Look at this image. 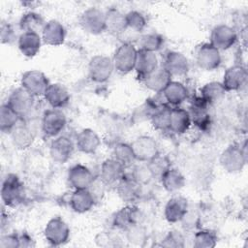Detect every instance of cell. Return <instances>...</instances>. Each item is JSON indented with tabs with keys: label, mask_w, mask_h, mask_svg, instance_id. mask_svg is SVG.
<instances>
[{
	"label": "cell",
	"mask_w": 248,
	"mask_h": 248,
	"mask_svg": "<svg viewBox=\"0 0 248 248\" xmlns=\"http://www.w3.org/2000/svg\"><path fill=\"white\" fill-rule=\"evenodd\" d=\"M131 146L138 162L147 163L160 154L157 141L150 136L138 137L131 143Z\"/></svg>",
	"instance_id": "7"
},
{
	"label": "cell",
	"mask_w": 248,
	"mask_h": 248,
	"mask_svg": "<svg viewBox=\"0 0 248 248\" xmlns=\"http://www.w3.org/2000/svg\"><path fill=\"white\" fill-rule=\"evenodd\" d=\"M1 248H19V234L13 232L7 233L0 238Z\"/></svg>",
	"instance_id": "47"
},
{
	"label": "cell",
	"mask_w": 248,
	"mask_h": 248,
	"mask_svg": "<svg viewBox=\"0 0 248 248\" xmlns=\"http://www.w3.org/2000/svg\"><path fill=\"white\" fill-rule=\"evenodd\" d=\"M126 239L129 243L136 246H143L147 240L146 229L140 223L130 227L125 231Z\"/></svg>",
	"instance_id": "41"
},
{
	"label": "cell",
	"mask_w": 248,
	"mask_h": 248,
	"mask_svg": "<svg viewBox=\"0 0 248 248\" xmlns=\"http://www.w3.org/2000/svg\"><path fill=\"white\" fill-rule=\"evenodd\" d=\"M42 38L34 32H22L17 39V46L20 52L26 57H34L41 48Z\"/></svg>",
	"instance_id": "29"
},
{
	"label": "cell",
	"mask_w": 248,
	"mask_h": 248,
	"mask_svg": "<svg viewBox=\"0 0 248 248\" xmlns=\"http://www.w3.org/2000/svg\"><path fill=\"white\" fill-rule=\"evenodd\" d=\"M75 142L66 136L56 137L50 143L49 155L58 164H65L72 157L75 150Z\"/></svg>",
	"instance_id": "13"
},
{
	"label": "cell",
	"mask_w": 248,
	"mask_h": 248,
	"mask_svg": "<svg viewBox=\"0 0 248 248\" xmlns=\"http://www.w3.org/2000/svg\"><path fill=\"white\" fill-rule=\"evenodd\" d=\"M93 173L84 165L77 164L69 169L67 179L74 190L87 189L94 180Z\"/></svg>",
	"instance_id": "16"
},
{
	"label": "cell",
	"mask_w": 248,
	"mask_h": 248,
	"mask_svg": "<svg viewBox=\"0 0 248 248\" xmlns=\"http://www.w3.org/2000/svg\"><path fill=\"white\" fill-rule=\"evenodd\" d=\"M21 117L6 103L0 108V129L4 133H11L20 122Z\"/></svg>",
	"instance_id": "36"
},
{
	"label": "cell",
	"mask_w": 248,
	"mask_h": 248,
	"mask_svg": "<svg viewBox=\"0 0 248 248\" xmlns=\"http://www.w3.org/2000/svg\"><path fill=\"white\" fill-rule=\"evenodd\" d=\"M34 96L23 87L14 89L8 97L7 104L20 116H26L34 107Z\"/></svg>",
	"instance_id": "9"
},
{
	"label": "cell",
	"mask_w": 248,
	"mask_h": 248,
	"mask_svg": "<svg viewBox=\"0 0 248 248\" xmlns=\"http://www.w3.org/2000/svg\"><path fill=\"white\" fill-rule=\"evenodd\" d=\"M126 15V21L128 28H131L134 31L140 32L146 26L145 16L139 11H130Z\"/></svg>",
	"instance_id": "43"
},
{
	"label": "cell",
	"mask_w": 248,
	"mask_h": 248,
	"mask_svg": "<svg viewBox=\"0 0 248 248\" xmlns=\"http://www.w3.org/2000/svg\"><path fill=\"white\" fill-rule=\"evenodd\" d=\"M69 202L75 212L85 213L92 209L96 201L88 189H78L72 193Z\"/></svg>",
	"instance_id": "28"
},
{
	"label": "cell",
	"mask_w": 248,
	"mask_h": 248,
	"mask_svg": "<svg viewBox=\"0 0 248 248\" xmlns=\"http://www.w3.org/2000/svg\"><path fill=\"white\" fill-rule=\"evenodd\" d=\"M163 67L171 77H181L188 73L190 66L187 57L183 53L171 50L166 54Z\"/></svg>",
	"instance_id": "21"
},
{
	"label": "cell",
	"mask_w": 248,
	"mask_h": 248,
	"mask_svg": "<svg viewBox=\"0 0 248 248\" xmlns=\"http://www.w3.org/2000/svg\"><path fill=\"white\" fill-rule=\"evenodd\" d=\"M24 185L20 178L14 173H9L4 178L1 187V199L6 206L15 207L24 200Z\"/></svg>",
	"instance_id": "2"
},
{
	"label": "cell",
	"mask_w": 248,
	"mask_h": 248,
	"mask_svg": "<svg viewBox=\"0 0 248 248\" xmlns=\"http://www.w3.org/2000/svg\"><path fill=\"white\" fill-rule=\"evenodd\" d=\"M138 49L131 43H123L115 50L112 62L114 70L122 75H126L135 70Z\"/></svg>",
	"instance_id": "3"
},
{
	"label": "cell",
	"mask_w": 248,
	"mask_h": 248,
	"mask_svg": "<svg viewBox=\"0 0 248 248\" xmlns=\"http://www.w3.org/2000/svg\"><path fill=\"white\" fill-rule=\"evenodd\" d=\"M147 167L152 174L153 178H157L160 180L161 176L165 173L166 170H168L171 165L170 161L167 156H163L161 154H158L155 158L150 160L146 163Z\"/></svg>",
	"instance_id": "40"
},
{
	"label": "cell",
	"mask_w": 248,
	"mask_h": 248,
	"mask_svg": "<svg viewBox=\"0 0 248 248\" xmlns=\"http://www.w3.org/2000/svg\"><path fill=\"white\" fill-rule=\"evenodd\" d=\"M140 45L141 49L156 53L163 47L164 38L158 33H148L140 38Z\"/></svg>",
	"instance_id": "42"
},
{
	"label": "cell",
	"mask_w": 248,
	"mask_h": 248,
	"mask_svg": "<svg viewBox=\"0 0 248 248\" xmlns=\"http://www.w3.org/2000/svg\"><path fill=\"white\" fill-rule=\"evenodd\" d=\"M106 15V31L112 35H120L127 28L126 15L116 8H110L105 12Z\"/></svg>",
	"instance_id": "31"
},
{
	"label": "cell",
	"mask_w": 248,
	"mask_h": 248,
	"mask_svg": "<svg viewBox=\"0 0 248 248\" xmlns=\"http://www.w3.org/2000/svg\"><path fill=\"white\" fill-rule=\"evenodd\" d=\"M196 61L201 69L204 71H213L221 65L222 57L220 50L210 43H204L198 48Z\"/></svg>",
	"instance_id": "11"
},
{
	"label": "cell",
	"mask_w": 248,
	"mask_h": 248,
	"mask_svg": "<svg viewBox=\"0 0 248 248\" xmlns=\"http://www.w3.org/2000/svg\"><path fill=\"white\" fill-rule=\"evenodd\" d=\"M126 167L114 158L105 160L101 165L100 178L107 185L117 184L126 174Z\"/></svg>",
	"instance_id": "15"
},
{
	"label": "cell",
	"mask_w": 248,
	"mask_h": 248,
	"mask_svg": "<svg viewBox=\"0 0 248 248\" xmlns=\"http://www.w3.org/2000/svg\"><path fill=\"white\" fill-rule=\"evenodd\" d=\"M44 98L51 108L60 109L69 104L70 93L62 84L50 83L44 94Z\"/></svg>",
	"instance_id": "22"
},
{
	"label": "cell",
	"mask_w": 248,
	"mask_h": 248,
	"mask_svg": "<svg viewBox=\"0 0 248 248\" xmlns=\"http://www.w3.org/2000/svg\"><path fill=\"white\" fill-rule=\"evenodd\" d=\"M227 93L224 85L220 81H210L201 88V97L208 104L212 105L220 101Z\"/></svg>",
	"instance_id": "35"
},
{
	"label": "cell",
	"mask_w": 248,
	"mask_h": 248,
	"mask_svg": "<svg viewBox=\"0 0 248 248\" xmlns=\"http://www.w3.org/2000/svg\"><path fill=\"white\" fill-rule=\"evenodd\" d=\"M21 87L34 97L44 96L48 87L49 80L46 76L39 70H29L23 73L20 79Z\"/></svg>",
	"instance_id": "8"
},
{
	"label": "cell",
	"mask_w": 248,
	"mask_h": 248,
	"mask_svg": "<svg viewBox=\"0 0 248 248\" xmlns=\"http://www.w3.org/2000/svg\"><path fill=\"white\" fill-rule=\"evenodd\" d=\"M114 71L112 59L108 56L98 54L93 56L88 64L89 78L96 83H104L109 79Z\"/></svg>",
	"instance_id": "4"
},
{
	"label": "cell",
	"mask_w": 248,
	"mask_h": 248,
	"mask_svg": "<svg viewBox=\"0 0 248 248\" xmlns=\"http://www.w3.org/2000/svg\"><path fill=\"white\" fill-rule=\"evenodd\" d=\"M67 123L65 114L57 108H50L44 112L42 117V131L47 137H57Z\"/></svg>",
	"instance_id": "10"
},
{
	"label": "cell",
	"mask_w": 248,
	"mask_h": 248,
	"mask_svg": "<svg viewBox=\"0 0 248 248\" xmlns=\"http://www.w3.org/2000/svg\"><path fill=\"white\" fill-rule=\"evenodd\" d=\"M46 23V22L40 14L36 12H27L20 17L18 25L22 32H34L39 34L40 32L42 33Z\"/></svg>",
	"instance_id": "34"
},
{
	"label": "cell",
	"mask_w": 248,
	"mask_h": 248,
	"mask_svg": "<svg viewBox=\"0 0 248 248\" xmlns=\"http://www.w3.org/2000/svg\"><path fill=\"white\" fill-rule=\"evenodd\" d=\"M112 158L120 162L126 168L132 166L136 161L131 144L126 142H118L112 150Z\"/></svg>",
	"instance_id": "38"
},
{
	"label": "cell",
	"mask_w": 248,
	"mask_h": 248,
	"mask_svg": "<svg viewBox=\"0 0 248 248\" xmlns=\"http://www.w3.org/2000/svg\"><path fill=\"white\" fill-rule=\"evenodd\" d=\"M160 181L163 188L170 193L179 191L184 187L186 182L183 173L179 170L172 167L165 171V173L161 176Z\"/></svg>",
	"instance_id": "33"
},
{
	"label": "cell",
	"mask_w": 248,
	"mask_h": 248,
	"mask_svg": "<svg viewBox=\"0 0 248 248\" xmlns=\"http://www.w3.org/2000/svg\"><path fill=\"white\" fill-rule=\"evenodd\" d=\"M140 211L135 204H127L116 211L112 217V226L118 230L126 231L140 223Z\"/></svg>",
	"instance_id": "19"
},
{
	"label": "cell",
	"mask_w": 248,
	"mask_h": 248,
	"mask_svg": "<svg viewBox=\"0 0 248 248\" xmlns=\"http://www.w3.org/2000/svg\"><path fill=\"white\" fill-rule=\"evenodd\" d=\"M217 234L211 230H201L194 235L193 245L196 248H213L217 244Z\"/></svg>",
	"instance_id": "39"
},
{
	"label": "cell",
	"mask_w": 248,
	"mask_h": 248,
	"mask_svg": "<svg viewBox=\"0 0 248 248\" xmlns=\"http://www.w3.org/2000/svg\"><path fill=\"white\" fill-rule=\"evenodd\" d=\"M105 186H107V184L99 177L98 179L94 178L91 185L87 188L89 190V192L92 194V196L94 197L96 202L98 200H100V198L103 197V195L105 193Z\"/></svg>",
	"instance_id": "48"
},
{
	"label": "cell",
	"mask_w": 248,
	"mask_h": 248,
	"mask_svg": "<svg viewBox=\"0 0 248 248\" xmlns=\"http://www.w3.org/2000/svg\"><path fill=\"white\" fill-rule=\"evenodd\" d=\"M207 107L208 104L202 97H198L192 101L188 110L192 123L201 130H205L210 124V114Z\"/></svg>",
	"instance_id": "20"
},
{
	"label": "cell",
	"mask_w": 248,
	"mask_h": 248,
	"mask_svg": "<svg viewBox=\"0 0 248 248\" xmlns=\"http://www.w3.org/2000/svg\"><path fill=\"white\" fill-rule=\"evenodd\" d=\"M18 234H19V248L34 246V240L27 232H22L21 233H18Z\"/></svg>",
	"instance_id": "50"
},
{
	"label": "cell",
	"mask_w": 248,
	"mask_h": 248,
	"mask_svg": "<svg viewBox=\"0 0 248 248\" xmlns=\"http://www.w3.org/2000/svg\"><path fill=\"white\" fill-rule=\"evenodd\" d=\"M247 70L241 65H233L229 67L224 73L223 85L227 92L241 90L247 82Z\"/></svg>",
	"instance_id": "14"
},
{
	"label": "cell",
	"mask_w": 248,
	"mask_h": 248,
	"mask_svg": "<svg viewBox=\"0 0 248 248\" xmlns=\"http://www.w3.org/2000/svg\"><path fill=\"white\" fill-rule=\"evenodd\" d=\"M168 105L177 107L188 99V88L180 81L171 80L161 93Z\"/></svg>",
	"instance_id": "26"
},
{
	"label": "cell",
	"mask_w": 248,
	"mask_h": 248,
	"mask_svg": "<svg viewBox=\"0 0 248 248\" xmlns=\"http://www.w3.org/2000/svg\"><path fill=\"white\" fill-rule=\"evenodd\" d=\"M221 167L229 173H237L243 170L247 162L246 143L243 146L231 144L220 155Z\"/></svg>",
	"instance_id": "1"
},
{
	"label": "cell",
	"mask_w": 248,
	"mask_h": 248,
	"mask_svg": "<svg viewBox=\"0 0 248 248\" xmlns=\"http://www.w3.org/2000/svg\"><path fill=\"white\" fill-rule=\"evenodd\" d=\"M158 67H159V62L155 52L147 51L141 48L138 50L135 70L141 78H145L147 75L152 73Z\"/></svg>",
	"instance_id": "27"
},
{
	"label": "cell",
	"mask_w": 248,
	"mask_h": 248,
	"mask_svg": "<svg viewBox=\"0 0 248 248\" xmlns=\"http://www.w3.org/2000/svg\"><path fill=\"white\" fill-rule=\"evenodd\" d=\"M160 245L167 248H182L185 246V237L178 231H170L162 239Z\"/></svg>",
	"instance_id": "44"
},
{
	"label": "cell",
	"mask_w": 248,
	"mask_h": 248,
	"mask_svg": "<svg viewBox=\"0 0 248 248\" xmlns=\"http://www.w3.org/2000/svg\"><path fill=\"white\" fill-rule=\"evenodd\" d=\"M130 175L141 186L148 183L151 179H153L152 174L147 167L146 163H141L140 165H135L133 167V170Z\"/></svg>",
	"instance_id": "45"
},
{
	"label": "cell",
	"mask_w": 248,
	"mask_h": 248,
	"mask_svg": "<svg viewBox=\"0 0 248 248\" xmlns=\"http://www.w3.org/2000/svg\"><path fill=\"white\" fill-rule=\"evenodd\" d=\"M237 35L234 29L226 24L216 25L210 34V44L219 50H227L234 46Z\"/></svg>",
	"instance_id": "12"
},
{
	"label": "cell",
	"mask_w": 248,
	"mask_h": 248,
	"mask_svg": "<svg viewBox=\"0 0 248 248\" xmlns=\"http://www.w3.org/2000/svg\"><path fill=\"white\" fill-rule=\"evenodd\" d=\"M101 144V140L98 134L90 129H82L76 137L75 145L78 151L84 154H93L99 148Z\"/></svg>",
	"instance_id": "23"
},
{
	"label": "cell",
	"mask_w": 248,
	"mask_h": 248,
	"mask_svg": "<svg viewBox=\"0 0 248 248\" xmlns=\"http://www.w3.org/2000/svg\"><path fill=\"white\" fill-rule=\"evenodd\" d=\"M0 34H1L0 36H1V43L2 44H8V45L12 44L16 39L15 29L7 21H2L1 22Z\"/></svg>",
	"instance_id": "46"
},
{
	"label": "cell",
	"mask_w": 248,
	"mask_h": 248,
	"mask_svg": "<svg viewBox=\"0 0 248 248\" xmlns=\"http://www.w3.org/2000/svg\"><path fill=\"white\" fill-rule=\"evenodd\" d=\"M66 38V29L57 20H49L46 23L42 31V40L48 46H60Z\"/></svg>",
	"instance_id": "25"
},
{
	"label": "cell",
	"mask_w": 248,
	"mask_h": 248,
	"mask_svg": "<svg viewBox=\"0 0 248 248\" xmlns=\"http://www.w3.org/2000/svg\"><path fill=\"white\" fill-rule=\"evenodd\" d=\"M142 80L149 90L157 94H161L171 81V76L163 66H159L152 73L143 78Z\"/></svg>",
	"instance_id": "24"
},
{
	"label": "cell",
	"mask_w": 248,
	"mask_h": 248,
	"mask_svg": "<svg viewBox=\"0 0 248 248\" xmlns=\"http://www.w3.org/2000/svg\"><path fill=\"white\" fill-rule=\"evenodd\" d=\"M44 235L49 245L60 246L68 241L70 228L62 218L53 217L46 223L44 230Z\"/></svg>",
	"instance_id": "5"
},
{
	"label": "cell",
	"mask_w": 248,
	"mask_h": 248,
	"mask_svg": "<svg viewBox=\"0 0 248 248\" xmlns=\"http://www.w3.org/2000/svg\"><path fill=\"white\" fill-rule=\"evenodd\" d=\"M79 24L81 28L89 34H102L106 31L105 12L97 7H90L81 14Z\"/></svg>",
	"instance_id": "6"
},
{
	"label": "cell",
	"mask_w": 248,
	"mask_h": 248,
	"mask_svg": "<svg viewBox=\"0 0 248 248\" xmlns=\"http://www.w3.org/2000/svg\"><path fill=\"white\" fill-rule=\"evenodd\" d=\"M140 187L130 174H125L124 177L116 184V192L119 198L127 204H134L140 195Z\"/></svg>",
	"instance_id": "18"
},
{
	"label": "cell",
	"mask_w": 248,
	"mask_h": 248,
	"mask_svg": "<svg viewBox=\"0 0 248 248\" xmlns=\"http://www.w3.org/2000/svg\"><path fill=\"white\" fill-rule=\"evenodd\" d=\"M170 110L171 108L168 104H164L151 115L150 121L156 130L161 132L170 131Z\"/></svg>",
	"instance_id": "37"
},
{
	"label": "cell",
	"mask_w": 248,
	"mask_h": 248,
	"mask_svg": "<svg viewBox=\"0 0 248 248\" xmlns=\"http://www.w3.org/2000/svg\"><path fill=\"white\" fill-rule=\"evenodd\" d=\"M188 201L181 196L171 197L166 203L164 215L169 223H177L184 219L188 214Z\"/></svg>",
	"instance_id": "17"
},
{
	"label": "cell",
	"mask_w": 248,
	"mask_h": 248,
	"mask_svg": "<svg viewBox=\"0 0 248 248\" xmlns=\"http://www.w3.org/2000/svg\"><path fill=\"white\" fill-rule=\"evenodd\" d=\"M95 241L97 243V245L99 246H114L115 243H114V239L113 237H111L108 232H100L96 238H95Z\"/></svg>",
	"instance_id": "49"
},
{
	"label": "cell",
	"mask_w": 248,
	"mask_h": 248,
	"mask_svg": "<svg viewBox=\"0 0 248 248\" xmlns=\"http://www.w3.org/2000/svg\"><path fill=\"white\" fill-rule=\"evenodd\" d=\"M10 135L14 146L20 150L30 147L35 140L32 130L20 122L12 130Z\"/></svg>",
	"instance_id": "32"
},
{
	"label": "cell",
	"mask_w": 248,
	"mask_h": 248,
	"mask_svg": "<svg viewBox=\"0 0 248 248\" xmlns=\"http://www.w3.org/2000/svg\"><path fill=\"white\" fill-rule=\"evenodd\" d=\"M192 124L189 111L176 107L170 110V131L176 135H182L186 133Z\"/></svg>",
	"instance_id": "30"
}]
</instances>
